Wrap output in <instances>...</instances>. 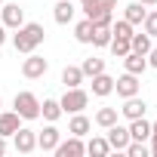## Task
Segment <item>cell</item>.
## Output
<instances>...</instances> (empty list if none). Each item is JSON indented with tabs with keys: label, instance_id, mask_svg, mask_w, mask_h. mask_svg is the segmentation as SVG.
Listing matches in <instances>:
<instances>
[{
	"label": "cell",
	"instance_id": "cell-36",
	"mask_svg": "<svg viewBox=\"0 0 157 157\" xmlns=\"http://www.w3.org/2000/svg\"><path fill=\"white\" fill-rule=\"evenodd\" d=\"M151 154H154V157H157V142H151Z\"/></svg>",
	"mask_w": 157,
	"mask_h": 157
},
{
	"label": "cell",
	"instance_id": "cell-39",
	"mask_svg": "<svg viewBox=\"0 0 157 157\" xmlns=\"http://www.w3.org/2000/svg\"><path fill=\"white\" fill-rule=\"evenodd\" d=\"M0 6H3V0H0Z\"/></svg>",
	"mask_w": 157,
	"mask_h": 157
},
{
	"label": "cell",
	"instance_id": "cell-25",
	"mask_svg": "<svg viewBox=\"0 0 157 157\" xmlns=\"http://www.w3.org/2000/svg\"><path fill=\"white\" fill-rule=\"evenodd\" d=\"M117 114H120V108H99V111H96V123H99L102 129H108V126L117 123Z\"/></svg>",
	"mask_w": 157,
	"mask_h": 157
},
{
	"label": "cell",
	"instance_id": "cell-22",
	"mask_svg": "<svg viewBox=\"0 0 157 157\" xmlns=\"http://www.w3.org/2000/svg\"><path fill=\"white\" fill-rule=\"evenodd\" d=\"M86 154H93V157H108V154H111V145H108V139H105V136H96V139H90V142H86Z\"/></svg>",
	"mask_w": 157,
	"mask_h": 157
},
{
	"label": "cell",
	"instance_id": "cell-31",
	"mask_svg": "<svg viewBox=\"0 0 157 157\" xmlns=\"http://www.w3.org/2000/svg\"><path fill=\"white\" fill-rule=\"evenodd\" d=\"M145 59H148V68H157V46H151Z\"/></svg>",
	"mask_w": 157,
	"mask_h": 157
},
{
	"label": "cell",
	"instance_id": "cell-12",
	"mask_svg": "<svg viewBox=\"0 0 157 157\" xmlns=\"http://www.w3.org/2000/svg\"><path fill=\"white\" fill-rule=\"evenodd\" d=\"M129 139L132 142H148L151 139V123L145 120V117H136V120H129Z\"/></svg>",
	"mask_w": 157,
	"mask_h": 157
},
{
	"label": "cell",
	"instance_id": "cell-26",
	"mask_svg": "<svg viewBox=\"0 0 157 157\" xmlns=\"http://www.w3.org/2000/svg\"><path fill=\"white\" fill-rule=\"evenodd\" d=\"M74 37H77V43H90V40H93V22H90V19L77 22V28H74Z\"/></svg>",
	"mask_w": 157,
	"mask_h": 157
},
{
	"label": "cell",
	"instance_id": "cell-8",
	"mask_svg": "<svg viewBox=\"0 0 157 157\" xmlns=\"http://www.w3.org/2000/svg\"><path fill=\"white\" fill-rule=\"evenodd\" d=\"M108 145H111V151H123L132 139H129V129L126 126H120V123H114V126H108Z\"/></svg>",
	"mask_w": 157,
	"mask_h": 157
},
{
	"label": "cell",
	"instance_id": "cell-35",
	"mask_svg": "<svg viewBox=\"0 0 157 157\" xmlns=\"http://www.w3.org/2000/svg\"><path fill=\"white\" fill-rule=\"evenodd\" d=\"M142 6H157V0H139Z\"/></svg>",
	"mask_w": 157,
	"mask_h": 157
},
{
	"label": "cell",
	"instance_id": "cell-30",
	"mask_svg": "<svg viewBox=\"0 0 157 157\" xmlns=\"http://www.w3.org/2000/svg\"><path fill=\"white\" fill-rule=\"evenodd\" d=\"M145 34H151V37H157V10H151L148 16H145Z\"/></svg>",
	"mask_w": 157,
	"mask_h": 157
},
{
	"label": "cell",
	"instance_id": "cell-2",
	"mask_svg": "<svg viewBox=\"0 0 157 157\" xmlns=\"http://www.w3.org/2000/svg\"><path fill=\"white\" fill-rule=\"evenodd\" d=\"M13 108H16V114L22 117V120H37L40 117V99L34 96V93H16V99H13Z\"/></svg>",
	"mask_w": 157,
	"mask_h": 157
},
{
	"label": "cell",
	"instance_id": "cell-17",
	"mask_svg": "<svg viewBox=\"0 0 157 157\" xmlns=\"http://www.w3.org/2000/svg\"><path fill=\"white\" fill-rule=\"evenodd\" d=\"M52 19H56L59 25H68V22L74 19V3H71V0H59V3L52 6Z\"/></svg>",
	"mask_w": 157,
	"mask_h": 157
},
{
	"label": "cell",
	"instance_id": "cell-4",
	"mask_svg": "<svg viewBox=\"0 0 157 157\" xmlns=\"http://www.w3.org/2000/svg\"><path fill=\"white\" fill-rule=\"evenodd\" d=\"M46 71H49V62L43 56H37V52H28V59L22 62V74L28 80H37V77H43Z\"/></svg>",
	"mask_w": 157,
	"mask_h": 157
},
{
	"label": "cell",
	"instance_id": "cell-15",
	"mask_svg": "<svg viewBox=\"0 0 157 157\" xmlns=\"http://www.w3.org/2000/svg\"><path fill=\"white\" fill-rule=\"evenodd\" d=\"M62 114H65V111H62L59 99H43V102H40V117H43L46 123H56Z\"/></svg>",
	"mask_w": 157,
	"mask_h": 157
},
{
	"label": "cell",
	"instance_id": "cell-23",
	"mask_svg": "<svg viewBox=\"0 0 157 157\" xmlns=\"http://www.w3.org/2000/svg\"><path fill=\"white\" fill-rule=\"evenodd\" d=\"M62 83H65V90H71V86H80V83H83V71L77 68V65H68V68L62 71Z\"/></svg>",
	"mask_w": 157,
	"mask_h": 157
},
{
	"label": "cell",
	"instance_id": "cell-10",
	"mask_svg": "<svg viewBox=\"0 0 157 157\" xmlns=\"http://www.w3.org/2000/svg\"><path fill=\"white\" fill-rule=\"evenodd\" d=\"M145 111H148L145 99H139V96H129V99H123V108H120V114H123L126 120H136V117H145Z\"/></svg>",
	"mask_w": 157,
	"mask_h": 157
},
{
	"label": "cell",
	"instance_id": "cell-5",
	"mask_svg": "<svg viewBox=\"0 0 157 157\" xmlns=\"http://www.w3.org/2000/svg\"><path fill=\"white\" fill-rule=\"evenodd\" d=\"M139 90H142V83H139V77L136 74H120L117 80H114V93L120 96V99H129V96H139Z\"/></svg>",
	"mask_w": 157,
	"mask_h": 157
},
{
	"label": "cell",
	"instance_id": "cell-3",
	"mask_svg": "<svg viewBox=\"0 0 157 157\" xmlns=\"http://www.w3.org/2000/svg\"><path fill=\"white\" fill-rule=\"evenodd\" d=\"M59 105H62L65 114H77V111H83L90 105V93L80 90V86H71V90H65V96L59 99Z\"/></svg>",
	"mask_w": 157,
	"mask_h": 157
},
{
	"label": "cell",
	"instance_id": "cell-28",
	"mask_svg": "<svg viewBox=\"0 0 157 157\" xmlns=\"http://www.w3.org/2000/svg\"><path fill=\"white\" fill-rule=\"evenodd\" d=\"M111 34H114V37H132V25H129L126 19H120V22H111Z\"/></svg>",
	"mask_w": 157,
	"mask_h": 157
},
{
	"label": "cell",
	"instance_id": "cell-13",
	"mask_svg": "<svg viewBox=\"0 0 157 157\" xmlns=\"http://www.w3.org/2000/svg\"><path fill=\"white\" fill-rule=\"evenodd\" d=\"M114 93V77L111 74H96L93 77V96H99V99H105V96H111Z\"/></svg>",
	"mask_w": 157,
	"mask_h": 157
},
{
	"label": "cell",
	"instance_id": "cell-18",
	"mask_svg": "<svg viewBox=\"0 0 157 157\" xmlns=\"http://www.w3.org/2000/svg\"><path fill=\"white\" fill-rule=\"evenodd\" d=\"M90 126H93V123H90V117H83V111H77V114L71 117V123H68V132L83 139V136L90 132Z\"/></svg>",
	"mask_w": 157,
	"mask_h": 157
},
{
	"label": "cell",
	"instance_id": "cell-7",
	"mask_svg": "<svg viewBox=\"0 0 157 157\" xmlns=\"http://www.w3.org/2000/svg\"><path fill=\"white\" fill-rule=\"evenodd\" d=\"M0 22L16 31L19 25H25V10L19 3H3V6H0Z\"/></svg>",
	"mask_w": 157,
	"mask_h": 157
},
{
	"label": "cell",
	"instance_id": "cell-37",
	"mask_svg": "<svg viewBox=\"0 0 157 157\" xmlns=\"http://www.w3.org/2000/svg\"><path fill=\"white\" fill-rule=\"evenodd\" d=\"M90 3H93V0H80V10H83V6H90Z\"/></svg>",
	"mask_w": 157,
	"mask_h": 157
},
{
	"label": "cell",
	"instance_id": "cell-29",
	"mask_svg": "<svg viewBox=\"0 0 157 157\" xmlns=\"http://www.w3.org/2000/svg\"><path fill=\"white\" fill-rule=\"evenodd\" d=\"M123 151H126L129 157H148V148H145V142H129Z\"/></svg>",
	"mask_w": 157,
	"mask_h": 157
},
{
	"label": "cell",
	"instance_id": "cell-34",
	"mask_svg": "<svg viewBox=\"0 0 157 157\" xmlns=\"http://www.w3.org/2000/svg\"><path fill=\"white\" fill-rule=\"evenodd\" d=\"M151 142H157V120L151 123Z\"/></svg>",
	"mask_w": 157,
	"mask_h": 157
},
{
	"label": "cell",
	"instance_id": "cell-20",
	"mask_svg": "<svg viewBox=\"0 0 157 157\" xmlns=\"http://www.w3.org/2000/svg\"><path fill=\"white\" fill-rule=\"evenodd\" d=\"M111 37H114V34H111V25H93V40H90V43L99 46V49H105V46L111 43Z\"/></svg>",
	"mask_w": 157,
	"mask_h": 157
},
{
	"label": "cell",
	"instance_id": "cell-33",
	"mask_svg": "<svg viewBox=\"0 0 157 157\" xmlns=\"http://www.w3.org/2000/svg\"><path fill=\"white\" fill-rule=\"evenodd\" d=\"M6 154V136H0V157Z\"/></svg>",
	"mask_w": 157,
	"mask_h": 157
},
{
	"label": "cell",
	"instance_id": "cell-21",
	"mask_svg": "<svg viewBox=\"0 0 157 157\" xmlns=\"http://www.w3.org/2000/svg\"><path fill=\"white\" fill-rule=\"evenodd\" d=\"M129 49L132 52H139V56H148V49H151V34H145V31H132V37H129Z\"/></svg>",
	"mask_w": 157,
	"mask_h": 157
},
{
	"label": "cell",
	"instance_id": "cell-1",
	"mask_svg": "<svg viewBox=\"0 0 157 157\" xmlns=\"http://www.w3.org/2000/svg\"><path fill=\"white\" fill-rule=\"evenodd\" d=\"M46 40V31H43V25H37V22H25V25H19L16 28V34H13V46H16V52H34L40 43Z\"/></svg>",
	"mask_w": 157,
	"mask_h": 157
},
{
	"label": "cell",
	"instance_id": "cell-24",
	"mask_svg": "<svg viewBox=\"0 0 157 157\" xmlns=\"http://www.w3.org/2000/svg\"><path fill=\"white\" fill-rule=\"evenodd\" d=\"M80 71H83V77H96V74H102V71H105V59H99V56H90V59H83Z\"/></svg>",
	"mask_w": 157,
	"mask_h": 157
},
{
	"label": "cell",
	"instance_id": "cell-16",
	"mask_svg": "<svg viewBox=\"0 0 157 157\" xmlns=\"http://www.w3.org/2000/svg\"><path fill=\"white\" fill-rule=\"evenodd\" d=\"M19 120H22V117H19L16 111H0V136H6V139H10V136L22 126Z\"/></svg>",
	"mask_w": 157,
	"mask_h": 157
},
{
	"label": "cell",
	"instance_id": "cell-38",
	"mask_svg": "<svg viewBox=\"0 0 157 157\" xmlns=\"http://www.w3.org/2000/svg\"><path fill=\"white\" fill-rule=\"evenodd\" d=\"M0 108H3V99H0Z\"/></svg>",
	"mask_w": 157,
	"mask_h": 157
},
{
	"label": "cell",
	"instance_id": "cell-27",
	"mask_svg": "<svg viewBox=\"0 0 157 157\" xmlns=\"http://www.w3.org/2000/svg\"><path fill=\"white\" fill-rule=\"evenodd\" d=\"M108 49L114 52V59H123V56L129 52V37H111Z\"/></svg>",
	"mask_w": 157,
	"mask_h": 157
},
{
	"label": "cell",
	"instance_id": "cell-14",
	"mask_svg": "<svg viewBox=\"0 0 157 157\" xmlns=\"http://www.w3.org/2000/svg\"><path fill=\"white\" fill-rule=\"evenodd\" d=\"M123 68H126L129 74H136V77H142V74H145V68H148V59L129 49V52L123 56Z\"/></svg>",
	"mask_w": 157,
	"mask_h": 157
},
{
	"label": "cell",
	"instance_id": "cell-6",
	"mask_svg": "<svg viewBox=\"0 0 157 157\" xmlns=\"http://www.w3.org/2000/svg\"><path fill=\"white\" fill-rule=\"evenodd\" d=\"M13 145H16V151H19V154H31V151L37 148V132H34V129L19 126V129L13 132Z\"/></svg>",
	"mask_w": 157,
	"mask_h": 157
},
{
	"label": "cell",
	"instance_id": "cell-32",
	"mask_svg": "<svg viewBox=\"0 0 157 157\" xmlns=\"http://www.w3.org/2000/svg\"><path fill=\"white\" fill-rule=\"evenodd\" d=\"M3 43H6V25L0 22V46H3Z\"/></svg>",
	"mask_w": 157,
	"mask_h": 157
},
{
	"label": "cell",
	"instance_id": "cell-11",
	"mask_svg": "<svg viewBox=\"0 0 157 157\" xmlns=\"http://www.w3.org/2000/svg\"><path fill=\"white\" fill-rule=\"evenodd\" d=\"M62 142V132L49 123V126H43V132H37V148L40 151H56V145Z\"/></svg>",
	"mask_w": 157,
	"mask_h": 157
},
{
	"label": "cell",
	"instance_id": "cell-9",
	"mask_svg": "<svg viewBox=\"0 0 157 157\" xmlns=\"http://www.w3.org/2000/svg\"><path fill=\"white\" fill-rule=\"evenodd\" d=\"M56 154L59 157H80V154H86V145H83L80 136H71L68 142H59L56 145Z\"/></svg>",
	"mask_w": 157,
	"mask_h": 157
},
{
	"label": "cell",
	"instance_id": "cell-19",
	"mask_svg": "<svg viewBox=\"0 0 157 157\" xmlns=\"http://www.w3.org/2000/svg\"><path fill=\"white\" fill-rule=\"evenodd\" d=\"M145 16H148V10L139 3V0H136V3H129V6L123 10V19H126L132 28H136V25H142V22H145Z\"/></svg>",
	"mask_w": 157,
	"mask_h": 157
}]
</instances>
